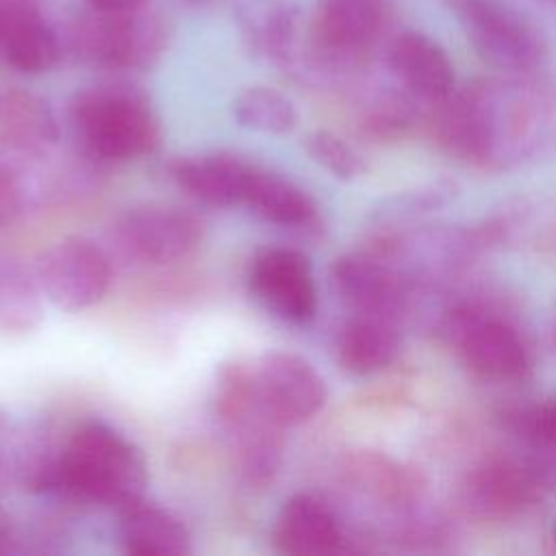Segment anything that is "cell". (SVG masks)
<instances>
[{
	"mask_svg": "<svg viewBox=\"0 0 556 556\" xmlns=\"http://www.w3.org/2000/svg\"><path fill=\"white\" fill-rule=\"evenodd\" d=\"M35 486L119 510L143 500L148 465L141 450L104 421L72 432L61 454L33 476Z\"/></svg>",
	"mask_w": 556,
	"mask_h": 556,
	"instance_id": "obj_1",
	"label": "cell"
},
{
	"mask_svg": "<svg viewBox=\"0 0 556 556\" xmlns=\"http://www.w3.org/2000/svg\"><path fill=\"white\" fill-rule=\"evenodd\" d=\"M70 122L80 143L102 161H132L161 143L150 98L130 83H98L76 91Z\"/></svg>",
	"mask_w": 556,
	"mask_h": 556,
	"instance_id": "obj_2",
	"label": "cell"
},
{
	"mask_svg": "<svg viewBox=\"0 0 556 556\" xmlns=\"http://www.w3.org/2000/svg\"><path fill=\"white\" fill-rule=\"evenodd\" d=\"M169 30L165 20L146 7H87L67 26V48L83 63L104 72H139L152 67L165 52Z\"/></svg>",
	"mask_w": 556,
	"mask_h": 556,
	"instance_id": "obj_3",
	"label": "cell"
},
{
	"mask_svg": "<svg viewBox=\"0 0 556 556\" xmlns=\"http://www.w3.org/2000/svg\"><path fill=\"white\" fill-rule=\"evenodd\" d=\"M432 132L445 152L482 167L504 165L530 150L526 148L528 124L502 111L486 89L476 87L454 89L437 102Z\"/></svg>",
	"mask_w": 556,
	"mask_h": 556,
	"instance_id": "obj_4",
	"label": "cell"
},
{
	"mask_svg": "<svg viewBox=\"0 0 556 556\" xmlns=\"http://www.w3.org/2000/svg\"><path fill=\"white\" fill-rule=\"evenodd\" d=\"M443 334L460 363L482 380L515 382L532 369V352L521 330L497 313L476 306L454 308L445 317Z\"/></svg>",
	"mask_w": 556,
	"mask_h": 556,
	"instance_id": "obj_5",
	"label": "cell"
},
{
	"mask_svg": "<svg viewBox=\"0 0 556 556\" xmlns=\"http://www.w3.org/2000/svg\"><path fill=\"white\" fill-rule=\"evenodd\" d=\"M473 52L502 72L539 65L543 43L534 28L502 0H445Z\"/></svg>",
	"mask_w": 556,
	"mask_h": 556,
	"instance_id": "obj_6",
	"label": "cell"
},
{
	"mask_svg": "<svg viewBox=\"0 0 556 556\" xmlns=\"http://www.w3.org/2000/svg\"><path fill=\"white\" fill-rule=\"evenodd\" d=\"M37 285L56 308L70 313L89 308L111 287L109 256L85 237H65L41 254Z\"/></svg>",
	"mask_w": 556,
	"mask_h": 556,
	"instance_id": "obj_7",
	"label": "cell"
},
{
	"mask_svg": "<svg viewBox=\"0 0 556 556\" xmlns=\"http://www.w3.org/2000/svg\"><path fill=\"white\" fill-rule=\"evenodd\" d=\"M384 22L387 0H319L308 24V43L317 61L352 67L378 43Z\"/></svg>",
	"mask_w": 556,
	"mask_h": 556,
	"instance_id": "obj_8",
	"label": "cell"
},
{
	"mask_svg": "<svg viewBox=\"0 0 556 556\" xmlns=\"http://www.w3.org/2000/svg\"><path fill=\"white\" fill-rule=\"evenodd\" d=\"M119 250L143 265H169L189 256L202 241V222L178 206L143 204L113 226Z\"/></svg>",
	"mask_w": 556,
	"mask_h": 556,
	"instance_id": "obj_9",
	"label": "cell"
},
{
	"mask_svg": "<svg viewBox=\"0 0 556 556\" xmlns=\"http://www.w3.org/2000/svg\"><path fill=\"white\" fill-rule=\"evenodd\" d=\"M254 300L274 317L306 326L317 313V287L311 261L295 248H263L248 269Z\"/></svg>",
	"mask_w": 556,
	"mask_h": 556,
	"instance_id": "obj_10",
	"label": "cell"
},
{
	"mask_svg": "<svg viewBox=\"0 0 556 556\" xmlns=\"http://www.w3.org/2000/svg\"><path fill=\"white\" fill-rule=\"evenodd\" d=\"M252 369L265 413L282 428L308 421L328 400L326 380L298 354L267 352Z\"/></svg>",
	"mask_w": 556,
	"mask_h": 556,
	"instance_id": "obj_11",
	"label": "cell"
},
{
	"mask_svg": "<svg viewBox=\"0 0 556 556\" xmlns=\"http://www.w3.org/2000/svg\"><path fill=\"white\" fill-rule=\"evenodd\" d=\"M330 280L352 313L397 319L408 300L406 278L376 252H350L330 267Z\"/></svg>",
	"mask_w": 556,
	"mask_h": 556,
	"instance_id": "obj_12",
	"label": "cell"
},
{
	"mask_svg": "<svg viewBox=\"0 0 556 556\" xmlns=\"http://www.w3.org/2000/svg\"><path fill=\"white\" fill-rule=\"evenodd\" d=\"M547 493L519 456L489 458L469 471L463 484V502L467 510L486 519H506L530 508L541 495Z\"/></svg>",
	"mask_w": 556,
	"mask_h": 556,
	"instance_id": "obj_13",
	"label": "cell"
},
{
	"mask_svg": "<svg viewBox=\"0 0 556 556\" xmlns=\"http://www.w3.org/2000/svg\"><path fill=\"white\" fill-rule=\"evenodd\" d=\"M63 54L54 26L35 0H0V59L22 74H43Z\"/></svg>",
	"mask_w": 556,
	"mask_h": 556,
	"instance_id": "obj_14",
	"label": "cell"
},
{
	"mask_svg": "<svg viewBox=\"0 0 556 556\" xmlns=\"http://www.w3.org/2000/svg\"><path fill=\"white\" fill-rule=\"evenodd\" d=\"M271 536L282 554L321 556L348 549V536L337 513L311 493H295L285 500Z\"/></svg>",
	"mask_w": 556,
	"mask_h": 556,
	"instance_id": "obj_15",
	"label": "cell"
},
{
	"mask_svg": "<svg viewBox=\"0 0 556 556\" xmlns=\"http://www.w3.org/2000/svg\"><path fill=\"white\" fill-rule=\"evenodd\" d=\"M389 67L404 89L421 100L441 102L456 89V72L447 52L432 37L404 30L389 46Z\"/></svg>",
	"mask_w": 556,
	"mask_h": 556,
	"instance_id": "obj_16",
	"label": "cell"
},
{
	"mask_svg": "<svg viewBox=\"0 0 556 556\" xmlns=\"http://www.w3.org/2000/svg\"><path fill=\"white\" fill-rule=\"evenodd\" d=\"M256 165L235 152H208L176 161L172 176L191 198L211 206L243 204Z\"/></svg>",
	"mask_w": 556,
	"mask_h": 556,
	"instance_id": "obj_17",
	"label": "cell"
},
{
	"mask_svg": "<svg viewBox=\"0 0 556 556\" xmlns=\"http://www.w3.org/2000/svg\"><path fill=\"white\" fill-rule=\"evenodd\" d=\"M300 9L293 0H237L235 22L248 50L265 61L285 63L298 43Z\"/></svg>",
	"mask_w": 556,
	"mask_h": 556,
	"instance_id": "obj_18",
	"label": "cell"
},
{
	"mask_svg": "<svg viewBox=\"0 0 556 556\" xmlns=\"http://www.w3.org/2000/svg\"><path fill=\"white\" fill-rule=\"evenodd\" d=\"M337 363L352 376H371L387 369L400 352L395 319L352 313L334 339Z\"/></svg>",
	"mask_w": 556,
	"mask_h": 556,
	"instance_id": "obj_19",
	"label": "cell"
},
{
	"mask_svg": "<svg viewBox=\"0 0 556 556\" xmlns=\"http://www.w3.org/2000/svg\"><path fill=\"white\" fill-rule=\"evenodd\" d=\"M119 513V543L126 554L182 556L191 552V534L172 510L139 500Z\"/></svg>",
	"mask_w": 556,
	"mask_h": 556,
	"instance_id": "obj_20",
	"label": "cell"
},
{
	"mask_svg": "<svg viewBox=\"0 0 556 556\" xmlns=\"http://www.w3.org/2000/svg\"><path fill=\"white\" fill-rule=\"evenodd\" d=\"M261 219L282 228H311L317 222V202L291 178L256 165L245 200Z\"/></svg>",
	"mask_w": 556,
	"mask_h": 556,
	"instance_id": "obj_21",
	"label": "cell"
},
{
	"mask_svg": "<svg viewBox=\"0 0 556 556\" xmlns=\"http://www.w3.org/2000/svg\"><path fill=\"white\" fill-rule=\"evenodd\" d=\"M515 434L521 439V456L545 491L556 489V393L513 415Z\"/></svg>",
	"mask_w": 556,
	"mask_h": 556,
	"instance_id": "obj_22",
	"label": "cell"
},
{
	"mask_svg": "<svg viewBox=\"0 0 556 556\" xmlns=\"http://www.w3.org/2000/svg\"><path fill=\"white\" fill-rule=\"evenodd\" d=\"M0 126L4 135L22 148H39L56 139L50 106L28 91H11L0 98Z\"/></svg>",
	"mask_w": 556,
	"mask_h": 556,
	"instance_id": "obj_23",
	"label": "cell"
},
{
	"mask_svg": "<svg viewBox=\"0 0 556 556\" xmlns=\"http://www.w3.org/2000/svg\"><path fill=\"white\" fill-rule=\"evenodd\" d=\"M39 285L17 263L0 258V332L26 334L41 321Z\"/></svg>",
	"mask_w": 556,
	"mask_h": 556,
	"instance_id": "obj_24",
	"label": "cell"
},
{
	"mask_svg": "<svg viewBox=\"0 0 556 556\" xmlns=\"http://www.w3.org/2000/svg\"><path fill=\"white\" fill-rule=\"evenodd\" d=\"M232 115L239 126L267 135L291 132L298 124L293 102L278 89L254 85L239 91L232 100Z\"/></svg>",
	"mask_w": 556,
	"mask_h": 556,
	"instance_id": "obj_25",
	"label": "cell"
},
{
	"mask_svg": "<svg viewBox=\"0 0 556 556\" xmlns=\"http://www.w3.org/2000/svg\"><path fill=\"white\" fill-rule=\"evenodd\" d=\"M348 471L361 489L382 500H404L413 491L408 473L402 471V467H397L395 463L376 454L356 456L350 463Z\"/></svg>",
	"mask_w": 556,
	"mask_h": 556,
	"instance_id": "obj_26",
	"label": "cell"
},
{
	"mask_svg": "<svg viewBox=\"0 0 556 556\" xmlns=\"http://www.w3.org/2000/svg\"><path fill=\"white\" fill-rule=\"evenodd\" d=\"M308 156L339 180H354L365 174L363 156L339 135L330 130H313L304 139Z\"/></svg>",
	"mask_w": 556,
	"mask_h": 556,
	"instance_id": "obj_27",
	"label": "cell"
},
{
	"mask_svg": "<svg viewBox=\"0 0 556 556\" xmlns=\"http://www.w3.org/2000/svg\"><path fill=\"white\" fill-rule=\"evenodd\" d=\"M408 122H410L408 102L404 98L391 96L374 104L365 124L376 135H391V132H402V128L408 126Z\"/></svg>",
	"mask_w": 556,
	"mask_h": 556,
	"instance_id": "obj_28",
	"label": "cell"
},
{
	"mask_svg": "<svg viewBox=\"0 0 556 556\" xmlns=\"http://www.w3.org/2000/svg\"><path fill=\"white\" fill-rule=\"evenodd\" d=\"M87 7L98 9H132V7H146L150 0H83Z\"/></svg>",
	"mask_w": 556,
	"mask_h": 556,
	"instance_id": "obj_29",
	"label": "cell"
},
{
	"mask_svg": "<svg viewBox=\"0 0 556 556\" xmlns=\"http://www.w3.org/2000/svg\"><path fill=\"white\" fill-rule=\"evenodd\" d=\"M11 198H13V187H11V180L7 176L4 169H0V211L4 206L11 204Z\"/></svg>",
	"mask_w": 556,
	"mask_h": 556,
	"instance_id": "obj_30",
	"label": "cell"
},
{
	"mask_svg": "<svg viewBox=\"0 0 556 556\" xmlns=\"http://www.w3.org/2000/svg\"><path fill=\"white\" fill-rule=\"evenodd\" d=\"M552 341H554V345H556V319H554V330H552Z\"/></svg>",
	"mask_w": 556,
	"mask_h": 556,
	"instance_id": "obj_31",
	"label": "cell"
},
{
	"mask_svg": "<svg viewBox=\"0 0 556 556\" xmlns=\"http://www.w3.org/2000/svg\"><path fill=\"white\" fill-rule=\"evenodd\" d=\"M187 2H193V4H204V2H208V0H187Z\"/></svg>",
	"mask_w": 556,
	"mask_h": 556,
	"instance_id": "obj_32",
	"label": "cell"
},
{
	"mask_svg": "<svg viewBox=\"0 0 556 556\" xmlns=\"http://www.w3.org/2000/svg\"><path fill=\"white\" fill-rule=\"evenodd\" d=\"M554 543H556V521H554Z\"/></svg>",
	"mask_w": 556,
	"mask_h": 556,
	"instance_id": "obj_33",
	"label": "cell"
}]
</instances>
